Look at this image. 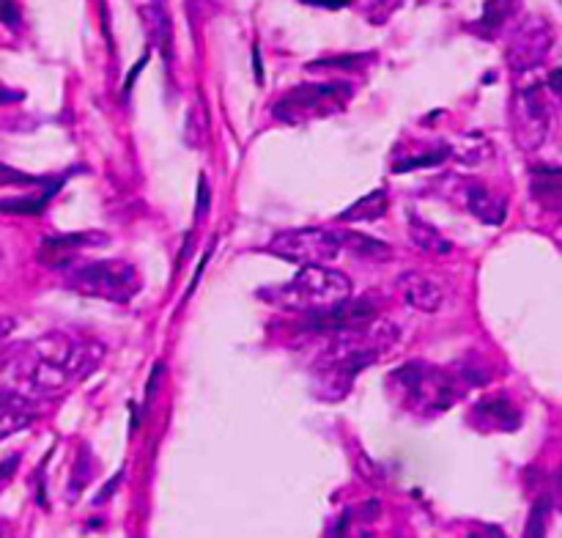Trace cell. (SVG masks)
I'll return each mask as SVG.
<instances>
[{"mask_svg": "<svg viewBox=\"0 0 562 538\" xmlns=\"http://www.w3.org/2000/svg\"><path fill=\"white\" fill-rule=\"evenodd\" d=\"M104 346L82 335H69L53 329L42 338L20 344L3 360V384L11 393L55 395L86 379L102 362Z\"/></svg>", "mask_w": 562, "mask_h": 538, "instance_id": "obj_1", "label": "cell"}, {"mask_svg": "<svg viewBox=\"0 0 562 538\" xmlns=\"http://www.w3.org/2000/svg\"><path fill=\"white\" fill-rule=\"evenodd\" d=\"M395 340H398L395 324L382 322L379 316L366 327L333 335V344L313 371V388H316L318 399H344L355 384L357 373L362 368H371L384 351L393 349Z\"/></svg>", "mask_w": 562, "mask_h": 538, "instance_id": "obj_2", "label": "cell"}, {"mask_svg": "<svg viewBox=\"0 0 562 538\" xmlns=\"http://www.w3.org/2000/svg\"><path fill=\"white\" fill-rule=\"evenodd\" d=\"M387 390L398 404L420 417H437L461 399V379L456 371L431 366L426 360H409L395 368L387 379Z\"/></svg>", "mask_w": 562, "mask_h": 538, "instance_id": "obj_3", "label": "cell"}, {"mask_svg": "<svg viewBox=\"0 0 562 538\" xmlns=\"http://www.w3.org/2000/svg\"><path fill=\"white\" fill-rule=\"evenodd\" d=\"M351 294H355L351 280L329 267H300V272L285 283L258 291V296L267 300L269 305L289 313H305V316L333 311V307L351 300Z\"/></svg>", "mask_w": 562, "mask_h": 538, "instance_id": "obj_4", "label": "cell"}, {"mask_svg": "<svg viewBox=\"0 0 562 538\" xmlns=\"http://www.w3.org/2000/svg\"><path fill=\"white\" fill-rule=\"evenodd\" d=\"M64 280L71 291L108 302H132L140 291V274L130 261L104 258V261H82L64 267Z\"/></svg>", "mask_w": 562, "mask_h": 538, "instance_id": "obj_5", "label": "cell"}, {"mask_svg": "<svg viewBox=\"0 0 562 538\" xmlns=\"http://www.w3.org/2000/svg\"><path fill=\"white\" fill-rule=\"evenodd\" d=\"M272 256L300 267H327L340 256V239L329 228H289L272 236L267 245Z\"/></svg>", "mask_w": 562, "mask_h": 538, "instance_id": "obj_6", "label": "cell"}, {"mask_svg": "<svg viewBox=\"0 0 562 538\" xmlns=\"http://www.w3.org/2000/svg\"><path fill=\"white\" fill-rule=\"evenodd\" d=\"M351 91L349 86H296L274 104V115L283 124H307L322 115H333L346 108Z\"/></svg>", "mask_w": 562, "mask_h": 538, "instance_id": "obj_7", "label": "cell"}, {"mask_svg": "<svg viewBox=\"0 0 562 538\" xmlns=\"http://www.w3.org/2000/svg\"><path fill=\"white\" fill-rule=\"evenodd\" d=\"M554 47V27L547 16L527 14L514 27L505 47V60L514 71H532L549 58Z\"/></svg>", "mask_w": 562, "mask_h": 538, "instance_id": "obj_8", "label": "cell"}, {"mask_svg": "<svg viewBox=\"0 0 562 538\" xmlns=\"http://www.w3.org/2000/svg\"><path fill=\"white\" fill-rule=\"evenodd\" d=\"M552 110H549L543 86L521 88L514 108V141L525 152H536L547 143Z\"/></svg>", "mask_w": 562, "mask_h": 538, "instance_id": "obj_9", "label": "cell"}, {"mask_svg": "<svg viewBox=\"0 0 562 538\" xmlns=\"http://www.w3.org/2000/svg\"><path fill=\"white\" fill-rule=\"evenodd\" d=\"M470 423L477 431H516L521 426V412L508 395H492L477 401L470 410Z\"/></svg>", "mask_w": 562, "mask_h": 538, "instance_id": "obj_10", "label": "cell"}, {"mask_svg": "<svg viewBox=\"0 0 562 538\" xmlns=\"http://www.w3.org/2000/svg\"><path fill=\"white\" fill-rule=\"evenodd\" d=\"M398 289H401V296L406 300V305H412L420 313H437L439 307L445 305L442 285H439L434 278H428V274L415 272V269L401 274Z\"/></svg>", "mask_w": 562, "mask_h": 538, "instance_id": "obj_11", "label": "cell"}, {"mask_svg": "<svg viewBox=\"0 0 562 538\" xmlns=\"http://www.w3.org/2000/svg\"><path fill=\"white\" fill-rule=\"evenodd\" d=\"M36 421L38 410L36 404H33V399L11 393V390H5V393L0 395V442L14 437V434L25 431V428H31Z\"/></svg>", "mask_w": 562, "mask_h": 538, "instance_id": "obj_12", "label": "cell"}, {"mask_svg": "<svg viewBox=\"0 0 562 538\" xmlns=\"http://www.w3.org/2000/svg\"><path fill=\"white\" fill-rule=\"evenodd\" d=\"M461 198H464L467 212L475 214L481 223L503 225L505 217H508V203H505V198L494 195L481 181H467L464 190H461Z\"/></svg>", "mask_w": 562, "mask_h": 538, "instance_id": "obj_13", "label": "cell"}, {"mask_svg": "<svg viewBox=\"0 0 562 538\" xmlns=\"http://www.w3.org/2000/svg\"><path fill=\"white\" fill-rule=\"evenodd\" d=\"M406 234H409V242L417 247L420 253H431V256H445V253L453 250V242L431 225L428 220H423L420 214H409L406 220Z\"/></svg>", "mask_w": 562, "mask_h": 538, "instance_id": "obj_14", "label": "cell"}, {"mask_svg": "<svg viewBox=\"0 0 562 538\" xmlns=\"http://www.w3.org/2000/svg\"><path fill=\"white\" fill-rule=\"evenodd\" d=\"M532 198L541 203L549 212H560L562 209V170L549 168V165H541V168L532 170L530 181Z\"/></svg>", "mask_w": 562, "mask_h": 538, "instance_id": "obj_15", "label": "cell"}, {"mask_svg": "<svg viewBox=\"0 0 562 538\" xmlns=\"http://www.w3.org/2000/svg\"><path fill=\"white\" fill-rule=\"evenodd\" d=\"M390 209V195L384 190H373L368 195L357 198L346 212L338 214V223L349 225V223H373V220L382 217L384 212Z\"/></svg>", "mask_w": 562, "mask_h": 538, "instance_id": "obj_16", "label": "cell"}, {"mask_svg": "<svg viewBox=\"0 0 562 538\" xmlns=\"http://www.w3.org/2000/svg\"><path fill=\"white\" fill-rule=\"evenodd\" d=\"M338 239H340V247H346V250L357 253V256L362 258L390 256V247L384 245V242L373 239V236H366V234H357V231H338Z\"/></svg>", "mask_w": 562, "mask_h": 538, "instance_id": "obj_17", "label": "cell"}, {"mask_svg": "<svg viewBox=\"0 0 562 538\" xmlns=\"http://www.w3.org/2000/svg\"><path fill=\"white\" fill-rule=\"evenodd\" d=\"M148 27L154 31V38L159 42V47H162L165 53V60L173 55V36H170V14L168 9H165L162 0H154L151 5H148Z\"/></svg>", "mask_w": 562, "mask_h": 538, "instance_id": "obj_18", "label": "cell"}, {"mask_svg": "<svg viewBox=\"0 0 562 538\" xmlns=\"http://www.w3.org/2000/svg\"><path fill=\"white\" fill-rule=\"evenodd\" d=\"M516 11V0H486L483 5L481 25L483 27H499L510 14Z\"/></svg>", "mask_w": 562, "mask_h": 538, "instance_id": "obj_19", "label": "cell"}, {"mask_svg": "<svg viewBox=\"0 0 562 538\" xmlns=\"http://www.w3.org/2000/svg\"><path fill=\"white\" fill-rule=\"evenodd\" d=\"M549 514H552V503H549V497H541L536 505H532V514L530 519H527V536L536 538V536H543L547 533V525H549Z\"/></svg>", "mask_w": 562, "mask_h": 538, "instance_id": "obj_20", "label": "cell"}, {"mask_svg": "<svg viewBox=\"0 0 562 538\" xmlns=\"http://www.w3.org/2000/svg\"><path fill=\"white\" fill-rule=\"evenodd\" d=\"M3 184H44L42 179H36V176H27V173H20V170H11L5 168V165H0V187Z\"/></svg>", "mask_w": 562, "mask_h": 538, "instance_id": "obj_21", "label": "cell"}, {"mask_svg": "<svg viewBox=\"0 0 562 538\" xmlns=\"http://www.w3.org/2000/svg\"><path fill=\"white\" fill-rule=\"evenodd\" d=\"M209 209V181L206 176H201V181H198V217H203Z\"/></svg>", "mask_w": 562, "mask_h": 538, "instance_id": "obj_22", "label": "cell"}, {"mask_svg": "<svg viewBox=\"0 0 562 538\" xmlns=\"http://www.w3.org/2000/svg\"><path fill=\"white\" fill-rule=\"evenodd\" d=\"M162 362H157V366L151 368V377H148V384H146V404L148 401L154 399V393H157V384H159V379H162Z\"/></svg>", "mask_w": 562, "mask_h": 538, "instance_id": "obj_23", "label": "cell"}, {"mask_svg": "<svg viewBox=\"0 0 562 538\" xmlns=\"http://www.w3.org/2000/svg\"><path fill=\"white\" fill-rule=\"evenodd\" d=\"M11 333H14V318L3 316V313H0V346H3V340L9 338Z\"/></svg>", "mask_w": 562, "mask_h": 538, "instance_id": "obj_24", "label": "cell"}, {"mask_svg": "<svg viewBox=\"0 0 562 538\" xmlns=\"http://www.w3.org/2000/svg\"><path fill=\"white\" fill-rule=\"evenodd\" d=\"M14 99H22V93L9 91V88L0 86V104H3V102H14Z\"/></svg>", "mask_w": 562, "mask_h": 538, "instance_id": "obj_25", "label": "cell"}, {"mask_svg": "<svg viewBox=\"0 0 562 538\" xmlns=\"http://www.w3.org/2000/svg\"><path fill=\"white\" fill-rule=\"evenodd\" d=\"M305 3H316V5H333V9H340V5H346L349 0H305Z\"/></svg>", "mask_w": 562, "mask_h": 538, "instance_id": "obj_26", "label": "cell"}, {"mask_svg": "<svg viewBox=\"0 0 562 538\" xmlns=\"http://www.w3.org/2000/svg\"><path fill=\"white\" fill-rule=\"evenodd\" d=\"M0 536H3V525H0Z\"/></svg>", "mask_w": 562, "mask_h": 538, "instance_id": "obj_27", "label": "cell"}]
</instances>
